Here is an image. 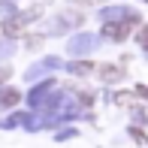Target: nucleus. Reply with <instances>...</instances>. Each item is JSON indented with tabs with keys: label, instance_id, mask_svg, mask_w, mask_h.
Masks as SVG:
<instances>
[{
	"label": "nucleus",
	"instance_id": "nucleus-1",
	"mask_svg": "<svg viewBox=\"0 0 148 148\" xmlns=\"http://www.w3.org/2000/svg\"><path fill=\"white\" fill-rule=\"evenodd\" d=\"M133 24H139V18H136V15L124 18L121 24H103V36H112V39H127V36H130V27H133Z\"/></svg>",
	"mask_w": 148,
	"mask_h": 148
},
{
	"label": "nucleus",
	"instance_id": "nucleus-4",
	"mask_svg": "<svg viewBox=\"0 0 148 148\" xmlns=\"http://www.w3.org/2000/svg\"><path fill=\"white\" fill-rule=\"evenodd\" d=\"M115 103H118V106H130V103H133V97H130V94H118Z\"/></svg>",
	"mask_w": 148,
	"mask_h": 148
},
{
	"label": "nucleus",
	"instance_id": "nucleus-6",
	"mask_svg": "<svg viewBox=\"0 0 148 148\" xmlns=\"http://www.w3.org/2000/svg\"><path fill=\"white\" fill-rule=\"evenodd\" d=\"M9 79V66H0V82H6Z\"/></svg>",
	"mask_w": 148,
	"mask_h": 148
},
{
	"label": "nucleus",
	"instance_id": "nucleus-5",
	"mask_svg": "<svg viewBox=\"0 0 148 148\" xmlns=\"http://www.w3.org/2000/svg\"><path fill=\"white\" fill-rule=\"evenodd\" d=\"M139 42H142V45H148V27H142V33H139Z\"/></svg>",
	"mask_w": 148,
	"mask_h": 148
},
{
	"label": "nucleus",
	"instance_id": "nucleus-3",
	"mask_svg": "<svg viewBox=\"0 0 148 148\" xmlns=\"http://www.w3.org/2000/svg\"><path fill=\"white\" fill-rule=\"evenodd\" d=\"M15 100H18V94H15V91H3V94H0V103H3V106H12Z\"/></svg>",
	"mask_w": 148,
	"mask_h": 148
},
{
	"label": "nucleus",
	"instance_id": "nucleus-2",
	"mask_svg": "<svg viewBox=\"0 0 148 148\" xmlns=\"http://www.w3.org/2000/svg\"><path fill=\"white\" fill-rule=\"evenodd\" d=\"M100 79L103 82H121L124 79V64H103L100 66Z\"/></svg>",
	"mask_w": 148,
	"mask_h": 148
}]
</instances>
